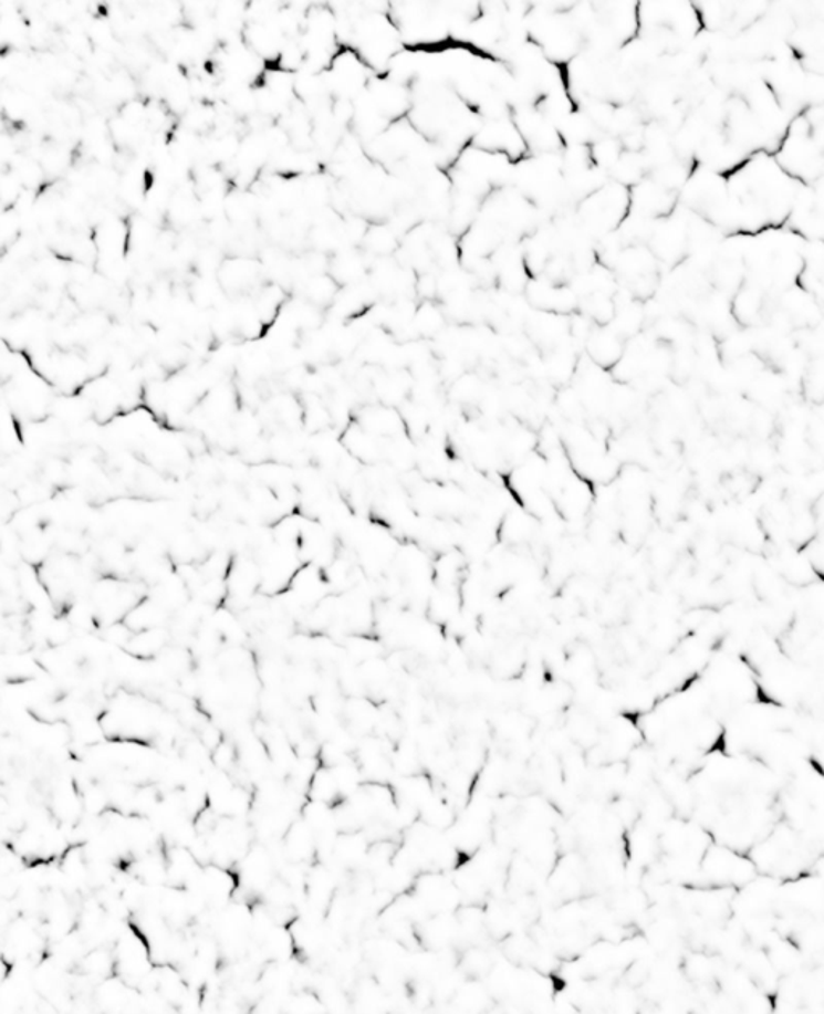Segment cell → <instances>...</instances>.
I'll return each instance as SVG.
<instances>
[{
	"instance_id": "cell-1",
	"label": "cell",
	"mask_w": 824,
	"mask_h": 1014,
	"mask_svg": "<svg viewBox=\"0 0 824 1014\" xmlns=\"http://www.w3.org/2000/svg\"><path fill=\"white\" fill-rule=\"evenodd\" d=\"M792 194L791 175L770 158H755L734 176L733 196L745 210L778 217L788 210Z\"/></svg>"
},
{
	"instance_id": "cell-2",
	"label": "cell",
	"mask_w": 824,
	"mask_h": 1014,
	"mask_svg": "<svg viewBox=\"0 0 824 1014\" xmlns=\"http://www.w3.org/2000/svg\"><path fill=\"white\" fill-rule=\"evenodd\" d=\"M592 348L597 362L601 363H611L612 359L617 358L618 355L617 342H615L614 337H606V335H599V337L593 342Z\"/></svg>"
}]
</instances>
